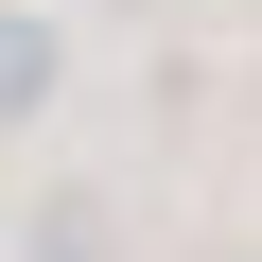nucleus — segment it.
Instances as JSON below:
<instances>
[{"instance_id":"2","label":"nucleus","mask_w":262,"mask_h":262,"mask_svg":"<svg viewBox=\"0 0 262 262\" xmlns=\"http://www.w3.org/2000/svg\"><path fill=\"white\" fill-rule=\"evenodd\" d=\"M35 262H105V192H53L35 210Z\"/></svg>"},{"instance_id":"1","label":"nucleus","mask_w":262,"mask_h":262,"mask_svg":"<svg viewBox=\"0 0 262 262\" xmlns=\"http://www.w3.org/2000/svg\"><path fill=\"white\" fill-rule=\"evenodd\" d=\"M53 88H70V35H53V18H18V0H0V122H35Z\"/></svg>"}]
</instances>
